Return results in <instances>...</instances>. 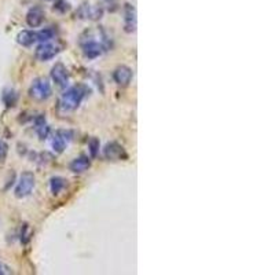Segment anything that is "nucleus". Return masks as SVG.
<instances>
[{"label":"nucleus","instance_id":"nucleus-1","mask_svg":"<svg viewBox=\"0 0 275 275\" xmlns=\"http://www.w3.org/2000/svg\"><path fill=\"white\" fill-rule=\"evenodd\" d=\"M80 46H81L85 58L95 59L100 57L107 50L112 49V40L106 35V32H103V35L99 37V40H95L94 32H85V35L81 36Z\"/></svg>","mask_w":275,"mask_h":275},{"label":"nucleus","instance_id":"nucleus-2","mask_svg":"<svg viewBox=\"0 0 275 275\" xmlns=\"http://www.w3.org/2000/svg\"><path fill=\"white\" fill-rule=\"evenodd\" d=\"M90 94H91V88L85 84H77L68 88L59 99V110L64 113L76 110Z\"/></svg>","mask_w":275,"mask_h":275},{"label":"nucleus","instance_id":"nucleus-3","mask_svg":"<svg viewBox=\"0 0 275 275\" xmlns=\"http://www.w3.org/2000/svg\"><path fill=\"white\" fill-rule=\"evenodd\" d=\"M64 49V44H61L59 42H44L42 43L37 49H36L35 55L39 61H50L52 58H55Z\"/></svg>","mask_w":275,"mask_h":275},{"label":"nucleus","instance_id":"nucleus-4","mask_svg":"<svg viewBox=\"0 0 275 275\" xmlns=\"http://www.w3.org/2000/svg\"><path fill=\"white\" fill-rule=\"evenodd\" d=\"M29 94L30 97L36 100H46L51 97L52 90H51V84L49 80L44 77H39L33 80V83L29 88Z\"/></svg>","mask_w":275,"mask_h":275},{"label":"nucleus","instance_id":"nucleus-5","mask_svg":"<svg viewBox=\"0 0 275 275\" xmlns=\"http://www.w3.org/2000/svg\"><path fill=\"white\" fill-rule=\"evenodd\" d=\"M36 179L35 175L32 172H24L21 176H20V180L17 183V187H15V197L17 198H25L28 197L29 194L32 193L33 187H35Z\"/></svg>","mask_w":275,"mask_h":275},{"label":"nucleus","instance_id":"nucleus-6","mask_svg":"<svg viewBox=\"0 0 275 275\" xmlns=\"http://www.w3.org/2000/svg\"><path fill=\"white\" fill-rule=\"evenodd\" d=\"M73 139V132L69 129H58L52 138V149L57 153H62Z\"/></svg>","mask_w":275,"mask_h":275},{"label":"nucleus","instance_id":"nucleus-7","mask_svg":"<svg viewBox=\"0 0 275 275\" xmlns=\"http://www.w3.org/2000/svg\"><path fill=\"white\" fill-rule=\"evenodd\" d=\"M51 78L59 88H66L69 84V72L66 66L61 62H58L51 69Z\"/></svg>","mask_w":275,"mask_h":275},{"label":"nucleus","instance_id":"nucleus-8","mask_svg":"<svg viewBox=\"0 0 275 275\" xmlns=\"http://www.w3.org/2000/svg\"><path fill=\"white\" fill-rule=\"evenodd\" d=\"M103 155H105L106 160H109V161H119V160H123V158H127L125 150L117 142H109L105 146V149H103Z\"/></svg>","mask_w":275,"mask_h":275},{"label":"nucleus","instance_id":"nucleus-9","mask_svg":"<svg viewBox=\"0 0 275 275\" xmlns=\"http://www.w3.org/2000/svg\"><path fill=\"white\" fill-rule=\"evenodd\" d=\"M78 18L81 20H99L102 15H103V8L99 7V6H91L88 3L81 4L77 10Z\"/></svg>","mask_w":275,"mask_h":275},{"label":"nucleus","instance_id":"nucleus-10","mask_svg":"<svg viewBox=\"0 0 275 275\" xmlns=\"http://www.w3.org/2000/svg\"><path fill=\"white\" fill-rule=\"evenodd\" d=\"M134 77V73H132V69L131 68H128L125 65H121L119 66L113 73V78L114 81L117 83L121 87H127L129 83H131V80Z\"/></svg>","mask_w":275,"mask_h":275},{"label":"nucleus","instance_id":"nucleus-11","mask_svg":"<svg viewBox=\"0 0 275 275\" xmlns=\"http://www.w3.org/2000/svg\"><path fill=\"white\" fill-rule=\"evenodd\" d=\"M124 29L127 33H132L136 29V10L129 3L124 7Z\"/></svg>","mask_w":275,"mask_h":275},{"label":"nucleus","instance_id":"nucleus-12","mask_svg":"<svg viewBox=\"0 0 275 275\" xmlns=\"http://www.w3.org/2000/svg\"><path fill=\"white\" fill-rule=\"evenodd\" d=\"M90 167H91V158L88 155H80L77 158H75L69 165L71 171L75 174H83L85 171H88Z\"/></svg>","mask_w":275,"mask_h":275},{"label":"nucleus","instance_id":"nucleus-13","mask_svg":"<svg viewBox=\"0 0 275 275\" xmlns=\"http://www.w3.org/2000/svg\"><path fill=\"white\" fill-rule=\"evenodd\" d=\"M44 11H43L40 7H33L30 8L28 11V14H26V22H28V25L30 28H37V26H40L44 21Z\"/></svg>","mask_w":275,"mask_h":275},{"label":"nucleus","instance_id":"nucleus-14","mask_svg":"<svg viewBox=\"0 0 275 275\" xmlns=\"http://www.w3.org/2000/svg\"><path fill=\"white\" fill-rule=\"evenodd\" d=\"M17 42L24 47H30L37 42V32H35V30H22L17 36Z\"/></svg>","mask_w":275,"mask_h":275},{"label":"nucleus","instance_id":"nucleus-15","mask_svg":"<svg viewBox=\"0 0 275 275\" xmlns=\"http://www.w3.org/2000/svg\"><path fill=\"white\" fill-rule=\"evenodd\" d=\"M35 125H36V132L37 135L40 136V139H46L50 134V127L47 125V123H46V119H44V116H37L35 119Z\"/></svg>","mask_w":275,"mask_h":275},{"label":"nucleus","instance_id":"nucleus-16","mask_svg":"<svg viewBox=\"0 0 275 275\" xmlns=\"http://www.w3.org/2000/svg\"><path fill=\"white\" fill-rule=\"evenodd\" d=\"M65 186H66V180H65L64 177H61V176L51 177L50 187H51V193H52L54 196H58L61 191L64 190Z\"/></svg>","mask_w":275,"mask_h":275},{"label":"nucleus","instance_id":"nucleus-17","mask_svg":"<svg viewBox=\"0 0 275 275\" xmlns=\"http://www.w3.org/2000/svg\"><path fill=\"white\" fill-rule=\"evenodd\" d=\"M55 35H57L55 29L52 28L42 29V30L37 32V42H42V43L50 42V40L55 39Z\"/></svg>","mask_w":275,"mask_h":275},{"label":"nucleus","instance_id":"nucleus-18","mask_svg":"<svg viewBox=\"0 0 275 275\" xmlns=\"http://www.w3.org/2000/svg\"><path fill=\"white\" fill-rule=\"evenodd\" d=\"M54 10H57L59 13H66L71 10V4L65 0H57L55 4H54Z\"/></svg>","mask_w":275,"mask_h":275},{"label":"nucleus","instance_id":"nucleus-19","mask_svg":"<svg viewBox=\"0 0 275 275\" xmlns=\"http://www.w3.org/2000/svg\"><path fill=\"white\" fill-rule=\"evenodd\" d=\"M88 148H90V153H91V157H97L99 151V141L97 138H92L91 141L88 142Z\"/></svg>","mask_w":275,"mask_h":275},{"label":"nucleus","instance_id":"nucleus-20","mask_svg":"<svg viewBox=\"0 0 275 275\" xmlns=\"http://www.w3.org/2000/svg\"><path fill=\"white\" fill-rule=\"evenodd\" d=\"M17 94L14 91H8L4 94V102L7 106H14L15 102H17Z\"/></svg>","mask_w":275,"mask_h":275},{"label":"nucleus","instance_id":"nucleus-21","mask_svg":"<svg viewBox=\"0 0 275 275\" xmlns=\"http://www.w3.org/2000/svg\"><path fill=\"white\" fill-rule=\"evenodd\" d=\"M8 151V146L7 143H4L3 141H0V161H3L6 158Z\"/></svg>","mask_w":275,"mask_h":275},{"label":"nucleus","instance_id":"nucleus-22","mask_svg":"<svg viewBox=\"0 0 275 275\" xmlns=\"http://www.w3.org/2000/svg\"><path fill=\"white\" fill-rule=\"evenodd\" d=\"M6 270H7V268L4 267V266H3V264L0 263V275H1V274H6V273H7Z\"/></svg>","mask_w":275,"mask_h":275},{"label":"nucleus","instance_id":"nucleus-23","mask_svg":"<svg viewBox=\"0 0 275 275\" xmlns=\"http://www.w3.org/2000/svg\"><path fill=\"white\" fill-rule=\"evenodd\" d=\"M105 1H106V3H107V4H113L116 0H105Z\"/></svg>","mask_w":275,"mask_h":275},{"label":"nucleus","instance_id":"nucleus-24","mask_svg":"<svg viewBox=\"0 0 275 275\" xmlns=\"http://www.w3.org/2000/svg\"><path fill=\"white\" fill-rule=\"evenodd\" d=\"M47 1H51V0H47Z\"/></svg>","mask_w":275,"mask_h":275}]
</instances>
